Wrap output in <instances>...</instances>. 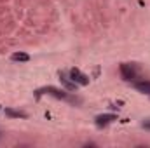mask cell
I'll return each mask as SVG.
<instances>
[{
  "label": "cell",
  "mask_w": 150,
  "mask_h": 148,
  "mask_svg": "<svg viewBox=\"0 0 150 148\" xmlns=\"http://www.w3.org/2000/svg\"><path fill=\"white\" fill-rule=\"evenodd\" d=\"M119 72H120V77H122V80H126V82H136L138 80V77H140V70H138V66L134 65V63H122L120 66H119Z\"/></svg>",
  "instance_id": "cell-1"
},
{
  "label": "cell",
  "mask_w": 150,
  "mask_h": 148,
  "mask_svg": "<svg viewBox=\"0 0 150 148\" xmlns=\"http://www.w3.org/2000/svg\"><path fill=\"white\" fill-rule=\"evenodd\" d=\"M42 92H45V94H49V96H52V98H56V99H63V101H70V94L67 92V89L63 91V89H58V87H52V85H47V87H44V89H40L37 94H42Z\"/></svg>",
  "instance_id": "cell-2"
},
{
  "label": "cell",
  "mask_w": 150,
  "mask_h": 148,
  "mask_svg": "<svg viewBox=\"0 0 150 148\" xmlns=\"http://www.w3.org/2000/svg\"><path fill=\"white\" fill-rule=\"evenodd\" d=\"M68 77L74 80L77 85H87V84H89V77H87V75H84L80 70H77V68H72Z\"/></svg>",
  "instance_id": "cell-3"
},
{
  "label": "cell",
  "mask_w": 150,
  "mask_h": 148,
  "mask_svg": "<svg viewBox=\"0 0 150 148\" xmlns=\"http://www.w3.org/2000/svg\"><path fill=\"white\" fill-rule=\"evenodd\" d=\"M113 120H117V115H113V113H101V115H98L94 118L98 127H107L108 124H112Z\"/></svg>",
  "instance_id": "cell-4"
},
{
  "label": "cell",
  "mask_w": 150,
  "mask_h": 148,
  "mask_svg": "<svg viewBox=\"0 0 150 148\" xmlns=\"http://www.w3.org/2000/svg\"><path fill=\"white\" fill-rule=\"evenodd\" d=\"M59 80H61V84H63V87H65L67 91H70V92H72V91L77 89V84H75V82L67 73H63V72L59 73Z\"/></svg>",
  "instance_id": "cell-5"
},
{
  "label": "cell",
  "mask_w": 150,
  "mask_h": 148,
  "mask_svg": "<svg viewBox=\"0 0 150 148\" xmlns=\"http://www.w3.org/2000/svg\"><path fill=\"white\" fill-rule=\"evenodd\" d=\"M134 89L136 91H140L142 94H147V96H150V80H136L134 82Z\"/></svg>",
  "instance_id": "cell-6"
},
{
  "label": "cell",
  "mask_w": 150,
  "mask_h": 148,
  "mask_svg": "<svg viewBox=\"0 0 150 148\" xmlns=\"http://www.w3.org/2000/svg\"><path fill=\"white\" fill-rule=\"evenodd\" d=\"M5 115L7 117H12V118H26L28 115L21 110H12V108H5Z\"/></svg>",
  "instance_id": "cell-7"
},
{
  "label": "cell",
  "mask_w": 150,
  "mask_h": 148,
  "mask_svg": "<svg viewBox=\"0 0 150 148\" xmlns=\"http://www.w3.org/2000/svg\"><path fill=\"white\" fill-rule=\"evenodd\" d=\"M11 59H12V61H18V63H26V61L30 59V56L25 54V52H14V54L11 56Z\"/></svg>",
  "instance_id": "cell-8"
},
{
  "label": "cell",
  "mask_w": 150,
  "mask_h": 148,
  "mask_svg": "<svg viewBox=\"0 0 150 148\" xmlns=\"http://www.w3.org/2000/svg\"><path fill=\"white\" fill-rule=\"evenodd\" d=\"M142 127H143V129H147V131H150V117L142 120Z\"/></svg>",
  "instance_id": "cell-9"
},
{
  "label": "cell",
  "mask_w": 150,
  "mask_h": 148,
  "mask_svg": "<svg viewBox=\"0 0 150 148\" xmlns=\"http://www.w3.org/2000/svg\"><path fill=\"white\" fill-rule=\"evenodd\" d=\"M0 138H2V136H0Z\"/></svg>",
  "instance_id": "cell-10"
}]
</instances>
